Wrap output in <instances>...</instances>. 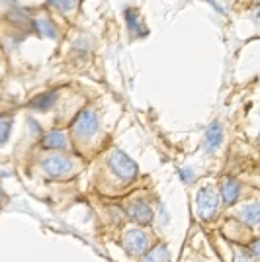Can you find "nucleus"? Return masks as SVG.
<instances>
[{"instance_id": "obj_1", "label": "nucleus", "mask_w": 260, "mask_h": 262, "mask_svg": "<svg viewBox=\"0 0 260 262\" xmlns=\"http://www.w3.org/2000/svg\"><path fill=\"white\" fill-rule=\"evenodd\" d=\"M41 168L47 178H63L73 172L75 163L71 157H65V155H49L41 161Z\"/></svg>"}, {"instance_id": "obj_2", "label": "nucleus", "mask_w": 260, "mask_h": 262, "mask_svg": "<svg viewBox=\"0 0 260 262\" xmlns=\"http://www.w3.org/2000/svg\"><path fill=\"white\" fill-rule=\"evenodd\" d=\"M217 206H219V198L213 188H200L198 190V196H196V213L200 219H211L215 215Z\"/></svg>"}, {"instance_id": "obj_3", "label": "nucleus", "mask_w": 260, "mask_h": 262, "mask_svg": "<svg viewBox=\"0 0 260 262\" xmlns=\"http://www.w3.org/2000/svg\"><path fill=\"white\" fill-rule=\"evenodd\" d=\"M110 161V166H112V170L116 172V174L121 178V180H125V182H131L135 176H137V164L131 161L127 155L123 153V151H119V149H114L108 157Z\"/></svg>"}, {"instance_id": "obj_4", "label": "nucleus", "mask_w": 260, "mask_h": 262, "mask_svg": "<svg viewBox=\"0 0 260 262\" xmlns=\"http://www.w3.org/2000/svg\"><path fill=\"white\" fill-rule=\"evenodd\" d=\"M98 129V114L94 110H82L78 116H76L75 123H73V131H75L76 137L80 139H88L92 137Z\"/></svg>"}, {"instance_id": "obj_5", "label": "nucleus", "mask_w": 260, "mask_h": 262, "mask_svg": "<svg viewBox=\"0 0 260 262\" xmlns=\"http://www.w3.org/2000/svg\"><path fill=\"white\" fill-rule=\"evenodd\" d=\"M147 247H149V237L147 233L141 229H131L125 231L123 235V249L137 256V254H147Z\"/></svg>"}, {"instance_id": "obj_6", "label": "nucleus", "mask_w": 260, "mask_h": 262, "mask_svg": "<svg viewBox=\"0 0 260 262\" xmlns=\"http://www.w3.org/2000/svg\"><path fill=\"white\" fill-rule=\"evenodd\" d=\"M127 215L139 225H149L153 221V209L145 202H135L127 208Z\"/></svg>"}, {"instance_id": "obj_7", "label": "nucleus", "mask_w": 260, "mask_h": 262, "mask_svg": "<svg viewBox=\"0 0 260 262\" xmlns=\"http://www.w3.org/2000/svg\"><path fill=\"white\" fill-rule=\"evenodd\" d=\"M221 141H223V127L219 121H213L206 129V151L213 153L215 149H219Z\"/></svg>"}, {"instance_id": "obj_8", "label": "nucleus", "mask_w": 260, "mask_h": 262, "mask_svg": "<svg viewBox=\"0 0 260 262\" xmlns=\"http://www.w3.org/2000/svg\"><path fill=\"white\" fill-rule=\"evenodd\" d=\"M239 188H241L239 182H235L233 178H225V180H221L219 192H221V196H223V202H225V204H235V200H237L239 194H241V190H239Z\"/></svg>"}, {"instance_id": "obj_9", "label": "nucleus", "mask_w": 260, "mask_h": 262, "mask_svg": "<svg viewBox=\"0 0 260 262\" xmlns=\"http://www.w3.org/2000/svg\"><path fill=\"white\" fill-rule=\"evenodd\" d=\"M239 217L243 219L247 225H250V227H256V225L260 223V204L258 202H252V204L243 206L241 213H239Z\"/></svg>"}, {"instance_id": "obj_10", "label": "nucleus", "mask_w": 260, "mask_h": 262, "mask_svg": "<svg viewBox=\"0 0 260 262\" xmlns=\"http://www.w3.org/2000/svg\"><path fill=\"white\" fill-rule=\"evenodd\" d=\"M44 145L49 149H65L67 147V137L63 131H49L44 137Z\"/></svg>"}, {"instance_id": "obj_11", "label": "nucleus", "mask_w": 260, "mask_h": 262, "mask_svg": "<svg viewBox=\"0 0 260 262\" xmlns=\"http://www.w3.org/2000/svg\"><path fill=\"white\" fill-rule=\"evenodd\" d=\"M141 262H168V247L166 245H159L153 251H149L143 256Z\"/></svg>"}, {"instance_id": "obj_12", "label": "nucleus", "mask_w": 260, "mask_h": 262, "mask_svg": "<svg viewBox=\"0 0 260 262\" xmlns=\"http://www.w3.org/2000/svg\"><path fill=\"white\" fill-rule=\"evenodd\" d=\"M125 20H127V26H129V30L133 35H145L147 30L141 28V22H139V16H137V12L127 8L125 10Z\"/></svg>"}, {"instance_id": "obj_13", "label": "nucleus", "mask_w": 260, "mask_h": 262, "mask_svg": "<svg viewBox=\"0 0 260 262\" xmlns=\"http://www.w3.org/2000/svg\"><path fill=\"white\" fill-rule=\"evenodd\" d=\"M55 100H57V92H47V94H41V96L32 100V108L45 112V110H49L53 106Z\"/></svg>"}, {"instance_id": "obj_14", "label": "nucleus", "mask_w": 260, "mask_h": 262, "mask_svg": "<svg viewBox=\"0 0 260 262\" xmlns=\"http://www.w3.org/2000/svg\"><path fill=\"white\" fill-rule=\"evenodd\" d=\"M33 26H35V30L41 33V35H49V37H55V28L53 24L49 22V20H45V18H35L33 20Z\"/></svg>"}, {"instance_id": "obj_15", "label": "nucleus", "mask_w": 260, "mask_h": 262, "mask_svg": "<svg viewBox=\"0 0 260 262\" xmlns=\"http://www.w3.org/2000/svg\"><path fill=\"white\" fill-rule=\"evenodd\" d=\"M233 260L235 262H250V252L239 249V251L235 252V256H233Z\"/></svg>"}, {"instance_id": "obj_16", "label": "nucleus", "mask_w": 260, "mask_h": 262, "mask_svg": "<svg viewBox=\"0 0 260 262\" xmlns=\"http://www.w3.org/2000/svg\"><path fill=\"white\" fill-rule=\"evenodd\" d=\"M8 131H10V120L4 118V120H2V137H0V141L2 143L8 139Z\"/></svg>"}, {"instance_id": "obj_17", "label": "nucleus", "mask_w": 260, "mask_h": 262, "mask_svg": "<svg viewBox=\"0 0 260 262\" xmlns=\"http://www.w3.org/2000/svg\"><path fill=\"white\" fill-rule=\"evenodd\" d=\"M51 6L55 8H61V10H69L75 6V2H59V0H51Z\"/></svg>"}, {"instance_id": "obj_18", "label": "nucleus", "mask_w": 260, "mask_h": 262, "mask_svg": "<svg viewBox=\"0 0 260 262\" xmlns=\"http://www.w3.org/2000/svg\"><path fill=\"white\" fill-rule=\"evenodd\" d=\"M178 172H180V178H182L184 182H188V184L194 180V176H192V170H190V168H180Z\"/></svg>"}, {"instance_id": "obj_19", "label": "nucleus", "mask_w": 260, "mask_h": 262, "mask_svg": "<svg viewBox=\"0 0 260 262\" xmlns=\"http://www.w3.org/2000/svg\"><path fill=\"white\" fill-rule=\"evenodd\" d=\"M250 251H252V254H254L256 258H260V241H256V243L252 245V249H250Z\"/></svg>"}, {"instance_id": "obj_20", "label": "nucleus", "mask_w": 260, "mask_h": 262, "mask_svg": "<svg viewBox=\"0 0 260 262\" xmlns=\"http://www.w3.org/2000/svg\"><path fill=\"white\" fill-rule=\"evenodd\" d=\"M258 139H260V137H258Z\"/></svg>"}]
</instances>
